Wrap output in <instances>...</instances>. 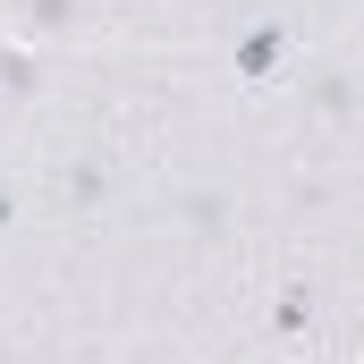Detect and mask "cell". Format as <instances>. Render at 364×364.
Wrapping results in <instances>:
<instances>
[{
  "mask_svg": "<svg viewBox=\"0 0 364 364\" xmlns=\"http://www.w3.org/2000/svg\"><path fill=\"white\" fill-rule=\"evenodd\" d=\"M288 68H296V34H288L279 17H246L237 43H229V77H237L246 93H272Z\"/></svg>",
  "mask_w": 364,
  "mask_h": 364,
  "instance_id": "obj_1",
  "label": "cell"
},
{
  "mask_svg": "<svg viewBox=\"0 0 364 364\" xmlns=\"http://www.w3.org/2000/svg\"><path fill=\"white\" fill-rule=\"evenodd\" d=\"M34 85H43L34 51H0V93H34Z\"/></svg>",
  "mask_w": 364,
  "mask_h": 364,
  "instance_id": "obj_5",
  "label": "cell"
},
{
  "mask_svg": "<svg viewBox=\"0 0 364 364\" xmlns=\"http://www.w3.org/2000/svg\"><path fill=\"white\" fill-rule=\"evenodd\" d=\"M60 195H68L77 212H93V203L110 195V178H102V161H77V170H68V186H60Z\"/></svg>",
  "mask_w": 364,
  "mask_h": 364,
  "instance_id": "obj_4",
  "label": "cell"
},
{
  "mask_svg": "<svg viewBox=\"0 0 364 364\" xmlns=\"http://www.w3.org/2000/svg\"><path fill=\"white\" fill-rule=\"evenodd\" d=\"M178 212H186V229H220V220H229V195H220V186H212V195H186Z\"/></svg>",
  "mask_w": 364,
  "mask_h": 364,
  "instance_id": "obj_6",
  "label": "cell"
},
{
  "mask_svg": "<svg viewBox=\"0 0 364 364\" xmlns=\"http://www.w3.org/2000/svg\"><path fill=\"white\" fill-rule=\"evenodd\" d=\"M110 9H161V0H110Z\"/></svg>",
  "mask_w": 364,
  "mask_h": 364,
  "instance_id": "obj_9",
  "label": "cell"
},
{
  "mask_svg": "<svg viewBox=\"0 0 364 364\" xmlns=\"http://www.w3.org/2000/svg\"><path fill=\"white\" fill-rule=\"evenodd\" d=\"M85 0H26V34H68Z\"/></svg>",
  "mask_w": 364,
  "mask_h": 364,
  "instance_id": "obj_3",
  "label": "cell"
},
{
  "mask_svg": "<svg viewBox=\"0 0 364 364\" xmlns=\"http://www.w3.org/2000/svg\"><path fill=\"white\" fill-rule=\"evenodd\" d=\"M356 364H364V356H356Z\"/></svg>",
  "mask_w": 364,
  "mask_h": 364,
  "instance_id": "obj_10",
  "label": "cell"
},
{
  "mask_svg": "<svg viewBox=\"0 0 364 364\" xmlns=\"http://www.w3.org/2000/svg\"><path fill=\"white\" fill-rule=\"evenodd\" d=\"M9 220H17V186L0 178V237H9Z\"/></svg>",
  "mask_w": 364,
  "mask_h": 364,
  "instance_id": "obj_8",
  "label": "cell"
},
{
  "mask_svg": "<svg viewBox=\"0 0 364 364\" xmlns=\"http://www.w3.org/2000/svg\"><path fill=\"white\" fill-rule=\"evenodd\" d=\"M314 93H322V110H331V119H348V110H356V85H348V77H322Z\"/></svg>",
  "mask_w": 364,
  "mask_h": 364,
  "instance_id": "obj_7",
  "label": "cell"
},
{
  "mask_svg": "<svg viewBox=\"0 0 364 364\" xmlns=\"http://www.w3.org/2000/svg\"><path fill=\"white\" fill-rule=\"evenodd\" d=\"M314 314H322L314 279H279V296H272V339H279V348H296V339L314 331Z\"/></svg>",
  "mask_w": 364,
  "mask_h": 364,
  "instance_id": "obj_2",
  "label": "cell"
}]
</instances>
